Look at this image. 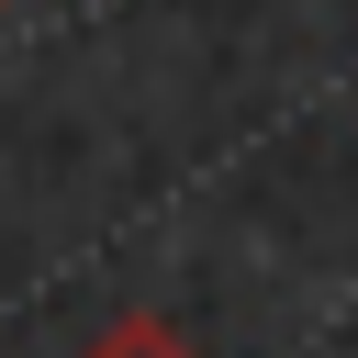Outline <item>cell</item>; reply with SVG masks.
Segmentation results:
<instances>
[{"label": "cell", "mask_w": 358, "mask_h": 358, "mask_svg": "<svg viewBox=\"0 0 358 358\" xmlns=\"http://www.w3.org/2000/svg\"><path fill=\"white\" fill-rule=\"evenodd\" d=\"M78 358H201V347H190V336L168 324V313H123V324H101V336H90Z\"/></svg>", "instance_id": "6da1fadb"}]
</instances>
